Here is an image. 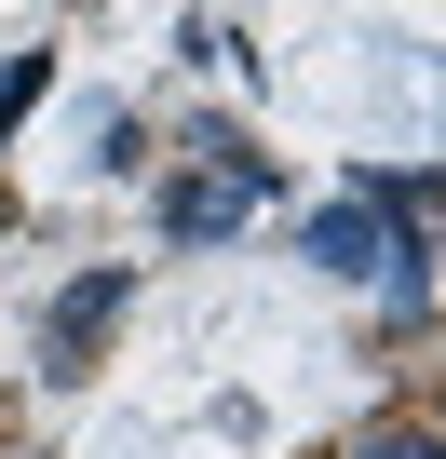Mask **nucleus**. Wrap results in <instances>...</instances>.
<instances>
[{"mask_svg": "<svg viewBox=\"0 0 446 459\" xmlns=\"http://www.w3.org/2000/svg\"><path fill=\"white\" fill-rule=\"evenodd\" d=\"M258 203H271V149L231 135V122H189V149L162 176V244H231Z\"/></svg>", "mask_w": 446, "mask_h": 459, "instance_id": "nucleus-1", "label": "nucleus"}, {"mask_svg": "<svg viewBox=\"0 0 446 459\" xmlns=\"http://www.w3.org/2000/svg\"><path fill=\"white\" fill-rule=\"evenodd\" d=\"M298 244H311V271H338V284H392V311H406V325L433 311V230H392L379 203H352V189H338V203L298 230Z\"/></svg>", "mask_w": 446, "mask_h": 459, "instance_id": "nucleus-2", "label": "nucleus"}, {"mask_svg": "<svg viewBox=\"0 0 446 459\" xmlns=\"http://www.w3.org/2000/svg\"><path fill=\"white\" fill-rule=\"evenodd\" d=\"M122 311H136V257L68 271V284L41 298V378H95V365H109V338H122Z\"/></svg>", "mask_w": 446, "mask_h": 459, "instance_id": "nucleus-3", "label": "nucleus"}, {"mask_svg": "<svg viewBox=\"0 0 446 459\" xmlns=\"http://www.w3.org/2000/svg\"><path fill=\"white\" fill-rule=\"evenodd\" d=\"M41 82H55V55H41V41H28V55H14V68H0V135H14V122H28V95H41Z\"/></svg>", "mask_w": 446, "mask_h": 459, "instance_id": "nucleus-4", "label": "nucleus"}, {"mask_svg": "<svg viewBox=\"0 0 446 459\" xmlns=\"http://www.w3.org/2000/svg\"><path fill=\"white\" fill-rule=\"evenodd\" d=\"M136 162H149V135H136V108H109L95 122V176H136Z\"/></svg>", "mask_w": 446, "mask_h": 459, "instance_id": "nucleus-5", "label": "nucleus"}, {"mask_svg": "<svg viewBox=\"0 0 446 459\" xmlns=\"http://www.w3.org/2000/svg\"><path fill=\"white\" fill-rule=\"evenodd\" d=\"M352 459H446V446H433V432H419V419H406V432H365V446H352Z\"/></svg>", "mask_w": 446, "mask_h": 459, "instance_id": "nucleus-6", "label": "nucleus"}, {"mask_svg": "<svg viewBox=\"0 0 446 459\" xmlns=\"http://www.w3.org/2000/svg\"><path fill=\"white\" fill-rule=\"evenodd\" d=\"M0 230H14V203H0Z\"/></svg>", "mask_w": 446, "mask_h": 459, "instance_id": "nucleus-7", "label": "nucleus"}]
</instances>
